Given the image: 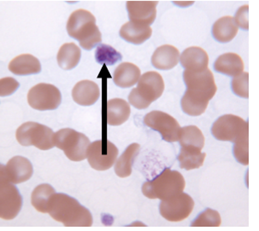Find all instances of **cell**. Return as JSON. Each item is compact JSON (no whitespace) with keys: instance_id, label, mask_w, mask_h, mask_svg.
Wrapping results in <instances>:
<instances>
[{"instance_id":"obj_20","label":"cell","mask_w":259,"mask_h":231,"mask_svg":"<svg viewBox=\"0 0 259 231\" xmlns=\"http://www.w3.org/2000/svg\"><path fill=\"white\" fill-rule=\"evenodd\" d=\"M152 29L150 26L130 22L125 23L120 29V36L125 41L134 44H143L151 38Z\"/></svg>"},{"instance_id":"obj_16","label":"cell","mask_w":259,"mask_h":231,"mask_svg":"<svg viewBox=\"0 0 259 231\" xmlns=\"http://www.w3.org/2000/svg\"><path fill=\"white\" fill-rule=\"evenodd\" d=\"M180 62L187 70L202 72L208 69L209 56L206 51L200 47L192 46L182 52Z\"/></svg>"},{"instance_id":"obj_14","label":"cell","mask_w":259,"mask_h":231,"mask_svg":"<svg viewBox=\"0 0 259 231\" xmlns=\"http://www.w3.org/2000/svg\"><path fill=\"white\" fill-rule=\"evenodd\" d=\"M33 174V165L27 158L15 156L9 160L6 165H1L0 180L17 185L29 180Z\"/></svg>"},{"instance_id":"obj_21","label":"cell","mask_w":259,"mask_h":231,"mask_svg":"<svg viewBox=\"0 0 259 231\" xmlns=\"http://www.w3.org/2000/svg\"><path fill=\"white\" fill-rule=\"evenodd\" d=\"M9 70L16 75H35L41 71V65L35 56L30 54H22L11 61Z\"/></svg>"},{"instance_id":"obj_7","label":"cell","mask_w":259,"mask_h":231,"mask_svg":"<svg viewBox=\"0 0 259 231\" xmlns=\"http://www.w3.org/2000/svg\"><path fill=\"white\" fill-rule=\"evenodd\" d=\"M54 132L50 127L36 122H26L17 128L16 138L22 146H34L40 150L54 147Z\"/></svg>"},{"instance_id":"obj_18","label":"cell","mask_w":259,"mask_h":231,"mask_svg":"<svg viewBox=\"0 0 259 231\" xmlns=\"http://www.w3.org/2000/svg\"><path fill=\"white\" fill-rule=\"evenodd\" d=\"M180 51L177 48L164 44L157 48L152 57V64L160 70H169L177 66L180 60Z\"/></svg>"},{"instance_id":"obj_32","label":"cell","mask_w":259,"mask_h":231,"mask_svg":"<svg viewBox=\"0 0 259 231\" xmlns=\"http://www.w3.org/2000/svg\"><path fill=\"white\" fill-rule=\"evenodd\" d=\"M234 154L238 162L243 165L249 164V133L234 143Z\"/></svg>"},{"instance_id":"obj_12","label":"cell","mask_w":259,"mask_h":231,"mask_svg":"<svg viewBox=\"0 0 259 231\" xmlns=\"http://www.w3.org/2000/svg\"><path fill=\"white\" fill-rule=\"evenodd\" d=\"M194 207V201L188 194L181 193L173 198L161 201L160 214L169 222H181L189 217Z\"/></svg>"},{"instance_id":"obj_5","label":"cell","mask_w":259,"mask_h":231,"mask_svg":"<svg viewBox=\"0 0 259 231\" xmlns=\"http://www.w3.org/2000/svg\"><path fill=\"white\" fill-rule=\"evenodd\" d=\"M164 86V81L160 74L154 71L145 73L141 75L137 87L130 92V104L138 109H145L162 96Z\"/></svg>"},{"instance_id":"obj_19","label":"cell","mask_w":259,"mask_h":231,"mask_svg":"<svg viewBox=\"0 0 259 231\" xmlns=\"http://www.w3.org/2000/svg\"><path fill=\"white\" fill-rule=\"evenodd\" d=\"M141 69L131 63H122L114 72L113 80L121 88H130L141 79Z\"/></svg>"},{"instance_id":"obj_35","label":"cell","mask_w":259,"mask_h":231,"mask_svg":"<svg viewBox=\"0 0 259 231\" xmlns=\"http://www.w3.org/2000/svg\"><path fill=\"white\" fill-rule=\"evenodd\" d=\"M248 7V5L240 7L236 12L235 17H234V21L236 22L238 27L242 28L244 30H248L249 29Z\"/></svg>"},{"instance_id":"obj_30","label":"cell","mask_w":259,"mask_h":231,"mask_svg":"<svg viewBox=\"0 0 259 231\" xmlns=\"http://www.w3.org/2000/svg\"><path fill=\"white\" fill-rule=\"evenodd\" d=\"M221 216L215 210L207 208L192 223L193 227H218L221 225Z\"/></svg>"},{"instance_id":"obj_3","label":"cell","mask_w":259,"mask_h":231,"mask_svg":"<svg viewBox=\"0 0 259 231\" xmlns=\"http://www.w3.org/2000/svg\"><path fill=\"white\" fill-rule=\"evenodd\" d=\"M67 32L71 38L77 39L85 50H92L102 40V35L96 25V18L90 11L82 9L70 15L67 22Z\"/></svg>"},{"instance_id":"obj_24","label":"cell","mask_w":259,"mask_h":231,"mask_svg":"<svg viewBox=\"0 0 259 231\" xmlns=\"http://www.w3.org/2000/svg\"><path fill=\"white\" fill-rule=\"evenodd\" d=\"M239 27L234 17H224L218 19L212 27L214 39L221 43H228L237 35Z\"/></svg>"},{"instance_id":"obj_34","label":"cell","mask_w":259,"mask_h":231,"mask_svg":"<svg viewBox=\"0 0 259 231\" xmlns=\"http://www.w3.org/2000/svg\"><path fill=\"white\" fill-rule=\"evenodd\" d=\"M19 87V83L13 78H4L0 81V94L1 96H10L14 93Z\"/></svg>"},{"instance_id":"obj_4","label":"cell","mask_w":259,"mask_h":231,"mask_svg":"<svg viewBox=\"0 0 259 231\" xmlns=\"http://www.w3.org/2000/svg\"><path fill=\"white\" fill-rule=\"evenodd\" d=\"M186 182L179 171L164 169L158 176L147 181L142 186V193L147 198L165 201L183 192Z\"/></svg>"},{"instance_id":"obj_23","label":"cell","mask_w":259,"mask_h":231,"mask_svg":"<svg viewBox=\"0 0 259 231\" xmlns=\"http://www.w3.org/2000/svg\"><path fill=\"white\" fill-rule=\"evenodd\" d=\"M131 109L128 102L121 98L110 99L107 102V123L110 126H121L130 119Z\"/></svg>"},{"instance_id":"obj_26","label":"cell","mask_w":259,"mask_h":231,"mask_svg":"<svg viewBox=\"0 0 259 231\" xmlns=\"http://www.w3.org/2000/svg\"><path fill=\"white\" fill-rule=\"evenodd\" d=\"M140 149L141 145L139 143H132L119 157L115 165V172L119 178L124 179L131 175L133 164L140 153Z\"/></svg>"},{"instance_id":"obj_33","label":"cell","mask_w":259,"mask_h":231,"mask_svg":"<svg viewBox=\"0 0 259 231\" xmlns=\"http://www.w3.org/2000/svg\"><path fill=\"white\" fill-rule=\"evenodd\" d=\"M232 90L235 95L243 97H249V74L243 72L240 75L235 76L232 80Z\"/></svg>"},{"instance_id":"obj_2","label":"cell","mask_w":259,"mask_h":231,"mask_svg":"<svg viewBox=\"0 0 259 231\" xmlns=\"http://www.w3.org/2000/svg\"><path fill=\"white\" fill-rule=\"evenodd\" d=\"M48 213L53 219L69 227L93 225V216L85 206L71 196L55 193L49 202Z\"/></svg>"},{"instance_id":"obj_13","label":"cell","mask_w":259,"mask_h":231,"mask_svg":"<svg viewBox=\"0 0 259 231\" xmlns=\"http://www.w3.org/2000/svg\"><path fill=\"white\" fill-rule=\"evenodd\" d=\"M22 198L14 184L0 180V217L11 220L22 209Z\"/></svg>"},{"instance_id":"obj_9","label":"cell","mask_w":259,"mask_h":231,"mask_svg":"<svg viewBox=\"0 0 259 231\" xmlns=\"http://www.w3.org/2000/svg\"><path fill=\"white\" fill-rule=\"evenodd\" d=\"M28 102L29 106L36 110H54L61 104L62 96L56 86L40 83L28 91Z\"/></svg>"},{"instance_id":"obj_29","label":"cell","mask_w":259,"mask_h":231,"mask_svg":"<svg viewBox=\"0 0 259 231\" xmlns=\"http://www.w3.org/2000/svg\"><path fill=\"white\" fill-rule=\"evenodd\" d=\"M179 142L182 148H196L202 150L204 146V137L199 127L188 126L182 128Z\"/></svg>"},{"instance_id":"obj_8","label":"cell","mask_w":259,"mask_h":231,"mask_svg":"<svg viewBox=\"0 0 259 231\" xmlns=\"http://www.w3.org/2000/svg\"><path fill=\"white\" fill-rule=\"evenodd\" d=\"M211 132L218 140L234 143L243 136L249 133V124L247 121H244L239 116L225 114L215 121Z\"/></svg>"},{"instance_id":"obj_11","label":"cell","mask_w":259,"mask_h":231,"mask_svg":"<svg viewBox=\"0 0 259 231\" xmlns=\"http://www.w3.org/2000/svg\"><path fill=\"white\" fill-rule=\"evenodd\" d=\"M146 127L159 132L163 140L168 143L179 141L182 127L178 121L162 111H152L144 118Z\"/></svg>"},{"instance_id":"obj_6","label":"cell","mask_w":259,"mask_h":231,"mask_svg":"<svg viewBox=\"0 0 259 231\" xmlns=\"http://www.w3.org/2000/svg\"><path fill=\"white\" fill-rule=\"evenodd\" d=\"M90 144V140L85 134L70 128L59 130L54 135V146L63 150L72 161L87 159Z\"/></svg>"},{"instance_id":"obj_31","label":"cell","mask_w":259,"mask_h":231,"mask_svg":"<svg viewBox=\"0 0 259 231\" xmlns=\"http://www.w3.org/2000/svg\"><path fill=\"white\" fill-rule=\"evenodd\" d=\"M96 60L99 64H106L108 65H113L121 60V55L113 48L106 44H101L98 47L95 55Z\"/></svg>"},{"instance_id":"obj_28","label":"cell","mask_w":259,"mask_h":231,"mask_svg":"<svg viewBox=\"0 0 259 231\" xmlns=\"http://www.w3.org/2000/svg\"><path fill=\"white\" fill-rule=\"evenodd\" d=\"M56 191L53 186L47 184L39 185L33 190L31 196V202L33 207L38 212L42 213H48L49 202L52 196Z\"/></svg>"},{"instance_id":"obj_25","label":"cell","mask_w":259,"mask_h":231,"mask_svg":"<svg viewBox=\"0 0 259 231\" xmlns=\"http://www.w3.org/2000/svg\"><path fill=\"white\" fill-rule=\"evenodd\" d=\"M81 57V51L74 43H67L61 46L58 50L57 60L61 69L71 70L77 66Z\"/></svg>"},{"instance_id":"obj_1","label":"cell","mask_w":259,"mask_h":231,"mask_svg":"<svg viewBox=\"0 0 259 231\" xmlns=\"http://www.w3.org/2000/svg\"><path fill=\"white\" fill-rule=\"evenodd\" d=\"M183 79L187 91L181 102L182 110L188 116H201L218 91L214 75L209 69L202 72L186 69Z\"/></svg>"},{"instance_id":"obj_15","label":"cell","mask_w":259,"mask_h":231,"mask_svg":"<svg viewBox=\"0 0 259 231\" xmlns=\"http://www.w3.org/2000/svg\"><path fill=\"white\" fill-rule=\"evenodd\" d=\"M157 1H127L130 21L142 25H152L157 17Z\"/></svg>"},{"instance_id":"obj_27","label":"cell","mask_w":259,"mask_h":231,"mask_svg":"<svg viewBox=\"0 0 259 231\" xmlns=\"http://www.w3.org/2000/svg\"><path fill=\"white\" fill-rule=\"evenodd\" d=\"M206 154L202 153L201 149L196 148H182L178 160L180 166L185 170H193L201 167L204 164Z\"/></svg>"},{"instance_id":"obj_17","label":"cell","mask_w":259,"mask_h":231,"mask_svg":"<svg viewBox=\"0 0 259 231\" xmlns=\"http://www.w3.org/2000/svg\"><path fill=\"white\" fill-rule=\"evenodd\" d=\"M100 96V87L91 80H81L72 90L73 100L81 106L94 105Z\"/></svg>"},{"instance_id":"obj_22","label":"cell","mask_w":259,"mask_h":231,"mask_svg":"<svg viewBox=\"0 0 259 231\" xmlns=\"http://www.w3.org/2000/svg\"><path fill=\"white\" fill-rule=\"evenodd\" d=\"M214 69L218 73L235 77L244 71L242 58L235 53H225L217 59Z\"/></svg>"},{"instance_id":"obj_10","label":"cell","mask_w":259,"mask_h":231,"mask_svg":"<svg viewBox=\"0 0 259 231\" xmlns=\"http://www.w3.org/2000/svg\"><path fill=\"white\" fill-rule=\"evenodd\" d=\"M118 149L106 138L95 141L89 146L87 159L97 171H106L116 162Z\"/></svg>"}]
</instances>
